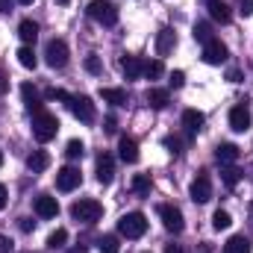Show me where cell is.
I'll return each instance as SVG.
<instances>
[{
  "label": "cell",
  "mask_w": 253,
  "mask_h": 253,
  "mask_svg": "<svg viewBox=\"0 0 253 253\" xmlns=\"http://www.w3.org/2000/svg\"><path fill=\"white\" fill-rule=\"evenodd\" d=\"M118 233L126 236V239H141L147 233V218L141 212H126V215H121V221H118Z\"/></svg>",
  "instance_id": "obj_3"
},
{
  "label": "cell",
  "mask_w": 253,
  "mask_h": 253,
  "mask_svg": "<svg viewBox=\"0 0 253 253\" xmlns=\"http://www.w3.org/2000/svg\"><path fill=\"white\" fill-rule=\"evenodd\" d=\"M85 12H88L91 21H97V24H103V27H115V24H118V6L109 3V0H91Z\"/></svg>",
  "instance_id": "obj_2"
},
{
  "label": "cell",
  "mask_w": 253,
  "mask_h": 253,
  "mask_svg": "<svg viewBox=\"0 0 253 253\" xmlns=\"http://www.w3.org/2000/svg\"><path fill=\"white\" fill-rule=\"evenodd\" d=\"M18 62L24 65V68H30V71L39 65V59H36V53H33V47H30V44H24V47L18 50Z\"/></svg>",
  "instance_id": "obj_28"
},
{
  "label": "cell",
  "mask_w": 253,
  "mask_h": 253,
  "mask_svg": "<svg viewBox=\"0 0 253 253\" xmlns=\"http://www.w3.org/2000/svg\"><path fill=\"white\" fill-rule=\"evenodd\" d=\"M12 9V0H0V12H9Z\"/></svg>",
  "instance_id": "obj_47"
},
{
  "label": "cell",
  "mask_w": 253,
  "mask_h": 253,
  "mask_svg": "<svg viewBox=\"0 0 253 253\" xmlns=\"http://www.w3.org/2000/svg\"><path fill=\"white\" fill-rule=\"evenodd\" d=\"M97 251L100 253H118L121 251L118 236H100V239H97Z\"/></svg>",
  "instance_id": "obj_27"
},
{
  "label": "cell",
  "mask_w": 253,
  "mask_h": 253,
  "mask_svg": "<svg viewBox=\"0 0 253 253\" xmlns=\"http://www.w3.org/2000/svg\"><path fill=\"white\" fill-rule=\"evenodd\" d=\"M9 91V77H6V71H0V97Z\"/></svg>",
  "instance_id": "obj_40"
},
{
  "label": "cell",
  "mask_w": 253,
  "mask_h": 253,
  "mask_svg": "<svg viewBox=\"0 0 253 253\" xmlns=\"http://www.w3.org/2000/svg\"><path fill=\"white\" fill-rule=\"evenodd\" d=\"M118 156L124 159L126 165L138 162V141H135L132 135H121V138H118Z\"/></svg>",
  "instance_id": "obj_13"
},
{
  "label": "cell",
  "mask_w": 253,
  "mask_h": 253,
  "mask_svg": "<svg viewBox=\"0 0 253 253\" xmlns=\"http://www.w3.org/2000/svg\"><path fill=\"white\" fill-rule=\"evenodd\" d=\"M44 56H47V65H50V68H65V65H68V44H65L62 39L47 42Z\"/></svg>",
  "instance_id": "obj_8"
},
{
  "label": "cell",
  "mask_w": 253,
  "mask_h": 253,
  "mask_svg": "<svg viewBox=\"0 0 253 253\" xmlns=\"http://www.w3.org/2000/svg\"><path fill=\"white\" fill-rule=\"evenodd\" d=\"M56 132H59V118L53 112H44V109L33 112V135H36V141L47 144L50 138H56Z\"/></svg>",
  "instance_id": "obj_1"
},
{
  "label": "cell",
  "mask_w": 253,
  "mask_h": 253,
  "mask_svg": "<svg viewBox=\"0 0 253 253\" xmlns=\"http://www.w3.org/2000/svg\"><path fill=\"white\" fill-rule=\"evenodd\" d=\"M71 112H74V118L77 121H83V124H91L94 118H97V112H94V103L85 97V94H80V97H71Z\"/></svg>",
  "instance_id": "obj_6"
},
{
  "label": "cell",
  "mask_w": 253,
  "mask_h": 253,
  "mask_svg": "<svg viewBox=\"0 0 253 253\" xmlns=\"http://www.w3.org/2000/svg\"><path fill=\"white\" fill-rule=\"evenodd\" d=\"M36 215H42V218H56V215H59V203H56V197H50V194H39V197H36Z\"/></svg>",
  "instance_id": "obj_14"
},
{
  "label": "cell",
  "mask_w": 253,
  "mask_h": 253,
  "mask_svg": "<svg viewBox=\"0 0 253 253\" xmlns=\"http://www.w3.org/2000/svg\"><path fill=\"white\" fill-rule=\"evenodd\" d=\"M191 200L194 203H209L212 200V180H209V174L206 171H200L197 177H194V183H191Z\"/></svg>",
  "instance_id": "obj_7"
},
{
  "label": "cell",
  "mask_w": 253,
  "mask_h": 253,
  "mask_svg": "<svg viewBox=\"0 0 253 253\" xmlns=\"http://www.w3.org/2000/svg\"><path fill=\"white\" fill-rule=\"evenodd\" d=\"M103 129H106V132H115V129H118V126H115V118H112V115L106 118V126H103Z\"/></svg>",
  "instance_id": "obj_44"
},
{
  "label": "cell",
  "mask_w": 253,
  "mask_h": 253,
  "mask_svg": "<svg viewBox=\"0 0 253 253\" xmlns=\"http://www.w3.org/2000/svg\"><path fill=\"white\" fill-rule=\"evenodd\" d=\"M227 44L221 42V39H209L206 44H203V62L206 65H221V62H227Z\"/></svg>",
  "instance_id": "obj_9"
},
{
  "label": "cell",
  "mask_w": 253,
  "mask_h": 253,
  "mask_svg": "<svg viewBox=\"0 0 253 253\" xmlns=\"http://www.w3.org/2000/svg\"><path fill=\"white\" fill-rule=\"evenodd\" d=\"M230 224H233V218H230L227 209H218V212L212 215V227H215V230H227Z\"/></svg>",
  "instance_id": "obj_30"
},
{
  "label": "cell",
  "mask_w": 253,
  "mask_h": 253,
  "mask_svg": "<svg viewBox=\"0 0 253 253\" xmlns=\"http://www.w3.org/2000/svg\"><path fill=\"white\" fill-rule=\"evenodd\" d=\"M83 153H85L83 141H77V138H74V141H68V147H65V156H68V159H80Z\"/></svg>",
  "instance_id": "obj_34"
},
{
  "label": "cell",
  "mask_w": 253,
  "mask_h": 253,
  "mask_svg": "<svg viewBox=\"0 0 253 253\" xmlns=\"http://www.w3.org/2000/svg\"><path fill=\"white\" fill-rule=\"evenodd\" d=\"M165 147H171V153H180V138L168 135V138H165Z\"/></svg>",
  "instance_id": "obj_39"
},
{
  "label": "cell",
  "mask_w": 253,
  "mask_h": 253,
  "mask_svg": "<svg viewBox=\"0 0 253 253\" xmlns=\"http://www.w3.org/2000/svg\"><path fill=\"white\" fill-rule=\"evenodd\" d=\"M253 124V115L248 106H233L230 109V126L236 129V132H248Z\"/></svg>",
  "instance_id": "obj_11"
},
{
  "label": "cell",
  "mask_w": 253,
  "mask_h": 253,
  "mask_svg": "<svg viewBox=\"0 0 253 253\" xmlns=\"http://www.w3.org/2000/svg\"><path fill=\"white\" fill-rule=\"evenodd\" d=\"M165 253H183L180 245H165Z\"/></svg>",
  "instance_id": "obj_46"
},
{
  "label": "cell",
  "mask_w": 253,
  "mask_h": 253,
  "mask_svg": "<svg viewBox=\"0 0 253 253\" xmlns=\"http://www.w3.org/2000/svg\"><path fill=\"white\" fill-rule=\"evenodd\" d=\"M9 251H12V242L6 236H0V253H9Z\"/></svg>",
  "instance_id": "obj_42"
},
{
  "label": "cell",
  "mask_w": 253,
  "mask_h": 253,
  "mask_svg": "<svg viewBox=\"0 0 253 253\" xmlns=\"http://www.w3.org/2000/svg\"><path fill=\"white\" fill-rule=\"evenodd\" d=\"M221 180H224L227 189H236V186L242 183V171H239L236 165H221Z\"/></svg>",
  "instance_id": "obj_22"
},
{
  "label": "cell",
  "mask_w": 253,
  "mask_h": 253,
  "mask_svg": "<svg viewBox=\"0 0 253 253\" xmlns=\"http://www.w3.org/2000/svg\"><path fill=\"white\" fill-rule=\"evenodd\" d=\"M121 71H124L126 80H138V77L144 74V62H141L138 56H124V59H121Z\"/></svg>",
  "instance_id": "obj_17"
},
{
  "label": "cell",
  "mask_w": 253,
  "mask_h": 253,
  "mask_svg": "<svg viewBox=\"0 0 253 253\" xmlns=\"http://www.w3.org/2000/svg\"><path fill=\"white\" fill-rule=\"evenodd\" d=\"M183 83H186V74H183V71H174V74H171V85H174V88H183Z\"/></svg>",
  "instance_id": "obj_37"
},
{
  "label": "cell",
  "mask_w": 253,
  "mask_h": 253,
  "mask_svg": "<svg viewBox=\"0 0 253 253\" xmlns=\"http://www.w3.org/2000/svg\"><path fill=\"white\" fill-rule=\"evenodd\" d=\"M162 59H153V62H144V77L147 80H156V77H162Z\"/></svg>",
  "instance_id": "obj_32"
},
{
  "label": "cell",
  "mask_w": 253,
  "mask_h": 253,
  "mask_svg": "<svg viewBox=\"0 0 253 253\" xmlns=\"http://www.w3.org/2000/svg\"><path fill=\"white\" fill-rule=\"evenodd\" d=\"M132 191L135 194H147L150 191V174H135L132 177Z\"/></svg>",
  "instance_id": "obj_31"
},
{
  "label": "cell",
  "mask_w": 253,
  "mask_h": 253,
  "mask_svg": "<svg viewBox=\"0 0 253 253\" xmlns=\"http://www.w3.org/2000/svg\"><path fill=\"white\" fill-rule=\"evenodd\" d=\"M80 183H83V174H80V168H74V165H65L62 171L56 174V189L59 191H74Z\"/></svg>",
  "instance_id": "obj_10"
},
{
  "label": "cell",
  "mask_w": 253,
  "mask_h": 253,
  "mask_svg": "<svg viewBox=\"0 0 253 253\" xmlns=\"http://www.w3.org/2000/svg\"><path fill=\"white\" fill-rule=\"evenodd\" d=\"M47 165H50V156H47L44 150H33V153L27 156V168H30L33 174H42V171H47Z\"/></svg>",
  "instance_id": "obj_19"
},
{
  "label": "cell",
  "mask_w": 253,
  "mask_h": 253,
  "mask_svg": "<svg viewBox=\"0 0 253 253\" xmlns=\"http://www.w3.org/2000/svg\"><path fill=\"white\" fill-rule=\"evenodd\" d=\"M159 218H162L165 230H168V233H174V236H180V233H183V227H186L183 212H180L174 203H162V206H159Z\"/></svg>",
  "instance_id": "obj_5"
},
{
  "label": "cell",
  "mask_w": 253,
  "mask_h": 253,
  "mask_svg": "<svg viewBox=\"0 0 253 253\" xmlns=\"http://www.w3.org/2000/svg\"><path fill=\"white\" fill-rule=\"evenodd\" d=\"M112 177H115V159L109 153H100L97 156V183L100 186H109Z\"/></svg>",
  "instance_id": "obj_12"
},
{
  "label": "cell",
  "mask_w": 253,
  "mask_h": 253,
  "mask_svg": "<svg viewBox=\"0 0 253 253\" xmlns=\"http://www.w3.org/2000/svg\"><path fill=\"white\" fill-rule=\"evenodd\" d=\"M65 242H68V230H62V227H59V230H53V233L47 236V248H50V251L65 248Z\"/></svg>",
  "instance_id": "obj_29"
},
{
  "label": "cell",
  "mask_w": 253,
  "mask_h": 253,
  "mask_svg": "<svg viewBox=\"0 0 253 253\" xmlns=\"http://www.w3.org/2000/svg\"><path fill=\"white\" fill-rule=\"evenodd\" d=\"M203 121H206V118H203V112H197V109H186V112H183V126H186L189 132H197V129L203 126Z\"/></svg>",
  "instance_id": "obj_23"
},
{
  "label": "cell",
  "mask_w": 253,
  "mask_h": 253,
  "mask_svg": "<svg viewBox=\"0 0 253 253\" xmlns=\"http://www.w3.org/2000/svg\"><path fill=\"white\" fill-rule=\"evenodd\" d=\"M209 18L212 21H221V24H230L233 12H230V6L224 0H209Z\"/></svg>",
  "instance_id": "obj_18"
},
{
  "label": "cell",
  "mask_w": 253,
  "mask_h": 253,
  "mask_svg": "<svg viewBox=\"0 0 253 253\" xmlns=\"http://www.w3.org/2000/svg\"><path fill=\"white\" fill-rule=\"evenodd\" d=\"M194 39H197L200 44H206V42L212 39V27H209V24H194Z\"/></svg>",
  "instance_id": "obj_33"
},
{
  "label": "cell",
  "mask_w": 253,
  "mask_h": 253,
  "mask_svg": "<svg viewBox=\"0 0 253 253\" xmlns=\"http://www.w3.org/2000/svg\"><path fill=\"white\" fill-rule=\"evenodd\" d=\"M18 227H21L24 233H30V230H33V221H30V218H21V224H18Z\"/></svg>",
  "instance_id": "obj_43"
},
{
  "label": "cell",
  "mask_w": 253,
  "mask_h": 253,
  "mask_svg": "<svg viewBox=\"0 0 253 253\" xmlns=\"http://www.w3.org/2000/svg\"><path fill=\"white\" fill-rule=\"evenodd\" d=\"M21 97H24V103H27V109H30V112H39V109H42L39 91H36L30 83H24V85H21Z\"/></svg>",
  "instance_id": "obj_21"
},
{
  "label": "cell",
  "mask_w": 253,
  "mask_h": 253,
  "mask_svg": "<svg viewBox=\"0 0 253 253\" xmlns=\"http://www.w3.org/2000/svg\"><path fill=\"white\" fill-rule=\"evenodd\" d=\"M0 168H3V150H0Z\"/></svg>",
  "instance_id": "obj_50"
},
{
  "label": "cell",
  "mask_w": 253,
  "mask_h": 253,
  "mask_svg": "<svg viewBox=\"0 0 253 253\" xmlns=\"http://www.w3.org/2000/svg\"><path fill=\"white\" fill-rule=\"evenodd\" d=\"M168 100H171V97H168L165 88H150V91H147V103H150L153 109H165Z\"/></svg>",
  "instance_id": "obj_25"
},
{
  "label": "cell",
  "mask_w": 253,
  "mask_h": 253,
  "mask_svg": "<svg viewBox=\"0 0 253 253\" xmlns=\"http://www.w3.org/2000/svg\"><path fill=\"white\" fill-rule=\"evenodd\" d=\"M224 253H251V242L245 236H233L227 245H224Z\"/></svg>",
  "instance_id": "obj_26"
},
{
  "label": "cell",
  "mask_w": 253,
  "mask_h": 253,
  "mask_svg": "<svg viewBox=\"0 0 253 253\" xmlns=\"http://www.w3.org/2000/svg\"><path fill=\"white\" fill-rule=\"evenodd\" d=\"M71 215H74L77 221H83V224H94V221L103 215V206H100L94 197H83V200H77V203L71 206Z\"/></svg>",
  "instance_id": "obj_4"
},
{
  "label": "cell",
  "mask_w": 253,
  "mask_h": 253,
  "mask_svg": "<svg viewBox=\"0 0 253 253\" xmlns=\"http://www.w3.org/2000/svg\"><path fill=\"white\" fill-rule=\"evenodd\" d=\"M47 97H50V100H65V103H71V94H68L65 88H47Z\"/></svg>",
  "instance_id": "obj_36"
},
{
  "label": "cell",
  "mask_w": 253,
  "mask_h": 253,
  "mask_svg": "<svg viewBox=\"0 0 253 253\" xmlns=\"http://www.w3.org/2000/svg\"><path fill=\"white\" fill-rule=\"evenodd\" d=\"M251 221H253V203H251Z\"/></svg>",
  "instance_id": "obj_51"
},
{
  "label": "cell",
  "mask_w": 253,
  "mask_h": 253,
  "mask_svg": "<svg viewBox=\"0 0 253 253\" xmlns=\"http://www.w3.org/2000/svg\"><path fill=\"white\" fill-rule=\"evenodd\" d=\"M18 36H21L24 44H33V42L39 39V24H36V21H21V24H18Z\"/></svg>",
  "instance_id": "obj_20"
},
{
  "label": "cell",
  "mask_w": 253,
  "mask_h": 253,
  "mask_svg": "<svg viewBox=\"0 0 253 253\" xmlns=\"http://www.w3.org/2000/svg\"><path fill=\"white\" fill-rule=\"evenodd\" d=\"M100 97H103V103H112V106H124L126 103L124 88H100Z\"/></svg>",
  "instance_id": "obj_24"
},
{
  "label": "cell",
  "mask_w": 253,
  "mask_h": 253,
  "mask_svg": "<svg viewBox=\"0 0 253 253\" xmlns=\"http://www.w3.org/2000/svg\"><path fill=\"white\" fill-rule=\"evenodd\" d=\"M239 12L248 18V15H253V0H239Z\"/></svg>",
  "instance_id": "obj_38"
},
{
  "label": "cell",
  "mask_w": 253,
  "mask_h": 253,
  "mask_svg": "<svg viewBox=\"0 0 253 253\" xmlns=\"http://www.w3.org/2000/svg\"><path fill=\"white\" fill-rule=\"evenodd\" d=\"M56 3H59V6H68V3H71V0H56Z\"/></svg>",
  "instance_id": "obj_49"
},
{
  "label": "cell",
  "mask_w": 253,
  "mask_h": 253,
  "mask_svg": "<svg viewBox=\"0 0 253 253\" xmlns=\"http://www.w3.org/2000/svg\"><path fill=\"white\" fill-rule=\"evenodd\" d=\"M85 71H88V74H94V77L103 71V65H100V59H97L94 53H91V56H85Z\"/></svg>",
  "instance_id": "obj_35"
},
{
  "label": "cell",
  "mask_w": 253,
  "mask_h": 253,
  "mask_svg": "<svg viewBox=\"0 0 253 253\" xmlns=\"http://www.w3.org/2000/svg\"><path fill=\"white\" fill-rule=\"evenodd\" d=\"M215 156H218V162H221V165H233V162L242 156V150H239L236 144L224 141V144H218V147H215Z\"/></svg>",
  "instance_id": "obj_16"
},
{
  "label": "cell",
  "mask_w": 253,
  "mask_h": 253,
  "mask_svg": "<svg viewBox=\"0 0 253 253\" xmlns=\"http://www.w3.org/2000/svg\"><path fill=\"white\" fill-rule=\"evenodd\" d=\"M18 3H21V6H30V3H33V0H18Z\"/></svg>",
  "instance_id": "obj_48"
},
{
  "label": "cell",
  "mask_w": 253,
  "mask_h": 253,
  "mask_svg": "<svg viewBox=\"0 0 253 253\" xmlns=\"http://www.w3.org/2000/svg\"><path fill=\"white\" fill-rule=\"evenodd\" d=\"M227 80H230V83H242V74H239V71H230Z\"/></svg>",
  "instance_id": "obj_45"
},
{
  "label": "cell",
  "mask_w": 253,
  "mask_h": 253,
  "mask_svg": "<svg viewBox=\"0 0 253 253\" xmlns=\"http://www.w3.org/2000/svg\"><path fill=\"white\" fill-rule=\"evenodd\" d=\"M174 47H177V36H174V30H162V33L156 36V53H159V56H168Z\"/></svg>",
  "instance_id": "obj_15"
},
{
  "label": "cell",
  "mask_w": 253,
  "mask_h": 253,
  "mask_svg": "<svg viewBox=\"0 0 253 253\" xmlns=\"http://www.w3.org/2000/svg\"><path fill=\"white\" fill-rule=\"evenodd\" d=\"M6 203H9V191H6L3 183H0V209H6Z\"/></svg>",
  "instance_id": "obj_41"
}]
</instances>
